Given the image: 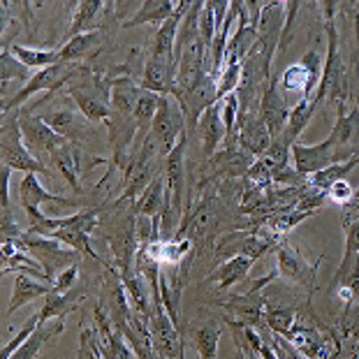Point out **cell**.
<instances>
[{
    "instance_id": "5b68a950",
    "label": "cell",
    "mask_w": 359,
    "mask_h": 359,
    "mask_svg": "<svg viewBox=\"0 0 359 359\" xmlns=\"http://www.w3.org/2000/svg\"><path fill=\"white\" fill-rule=\"evenodd\" d=\"M79 63H56L47 67V70H40L35 72L30 81H26L24 86L17 95L12 97V100L3 102V114L5 111H12V109H21V107L26 104V100H30L33 95L37 93H44L47 97H51L56 90H60L65 86V83H70L74 77L79 74Z\"/></svg>"
},
{
    "instance_id": "7dc6e473",
    "label": "cell",
    "mask_w": 359,
    "mask_h": 359,
    "mask_svg": "<svg viewBox=\"0 0 359 359\" xmlns=\"http://www.w3.org/2000/svg\"><path fill=\"white\" fill-rule=\"evenodd\" d=\"M348 206H350V209H353V211L357 213V216H359V204H355V202H353V204H348Z\"/></svg>"
},
{
    "instance_id": "7c38bea8",
    "label": "cell",
    "mask_w": 359,
    "mask_h": 359,
    "mask_svg": "<svg viewBox=\"0 0 359 359\" xmlns=\"http://www.w3.org/2000/svg\"><path fill=\"white\" fill-rule=\"evenodd\" d=\"M290 156L294 160V170L304 174V177H313V174L327 170L336 163H341L339 147H336V135L330 133V137L323 144H302L294 142L290 149Z\"/></svg>"
},
{
    "instance_id": "83f0119b",
    "label": "cell",
    "mask_w": 359,
    "mask_h": 359,
    "mask_svg": "<svg viewBox=\"0 0 359 359\" xmlns=\"http://www.w3.org/2000/svg\"><path fill=\"white\" fill-rule=\"evenodd\" d=\"M142 86L130 79V77H118L111 81L109 86V104L111 111H118L123 116H135V107H137V97H140Z\"/></svg>"
},
{
    "instance_id": "60d3db41",
    "label": "cell",
    "mask_w": 359,
    "mask_h": 359,
    "mask_svg": "<svg viewBox=\"0 0 359 359\" xmlns=\"http://www.w3.org/2000/svg\"><path fill=\"white\" fill-rule=\"evenodd\" d=\"M280 83L285 86L287 93H302V97H306V93H309V74L299 63L287 67V70L283 72ZM309 100H311V97H309Z\"/></svg>"
},
{
    "instance_id": "cb8c5ba5",
    "label": "cell",
    "mask_w": 359,
    "mask_h": 359,
    "mask_svg": "<svg viewBox=\"0 0 359 359\" xmlns=\"http://www.w3.org/2000/svg\"><path fill=\"white\" fill-rule=\"evenodd\" d=\"M83 299V287L79 285H74L72 290H67V292H51L44 297V306L40 311V320L42 323H49V320H63L67 313H72V311H77V306L81 304Z\"/></svg>"
},
{
    "instance_id": "4fadbf2b",
    "label": "cell",
    "mask_w": 359,
    "mask_h": 359,
    "mask_svg": "<svg viewBox=\"0 0 359 359\" xmlns=\"http://www.w3.org/2000/svg\"><path fill=\"white\" fill-rule=\"evenodd\" d=\"M49 158H51V163L58 170L60 177H63L67 183H70V188L77 195L83 193L81 179L86 177V174L93 170L95 165H102L104 163L102 158H93V160H88V163H86V154L81 151L79 144H72V142H63L58 149L51 151Z\"/></svg>"
},
{
    "instance_id": "836d02e7",
    "label": "cell",
    "mask_w": 359,
    "mask_h": 359,
    "mask_svg": "<svg viewBox=\"0 0 359 359\" xmlns=\"http://www.w3.org/2000/svg\"><path fill=\"white\" fill-rule=\"evenodd\" d=\"M10 49L28 70H47V67L58 63V49H35V47H19V44H10Z\"/></svg>"
},
{
    "instance_id": "484cf974",
    "label": "cell",
    "mask_w": 359,
    "mask_h": 359,
    "mask_svg": "<svg viewBox=\"0 0 359 359\" xmlns=\"http://www.w3.org/2000/svg\"><path fill=\"white\" fill-rule=\"evenodd\" d=\"M179 10V3L172 0H144L140 5V12H135L128 21H123V28H137L144 24H160L172 19Z\"/></svg>"
},
{
    "instance_id": "9a60e30c",
    "label": "cell",
    "mask_w": 359,
    "mask_h": 359,
    "mask_svg": "<svg viewBox=\"0 0 359 359\" xmlns=\"http://www.w3.org/2000/svg\"><path fill=\"white\" fill-rule=\"evenodd\" d=\"M40 118L72 144H81L93 137V123H88L81 111H74L70 107H51L40 114Z\"/></svg>"
},
{
    "instance_id": "ffe728a7",
    "label": "cell",
    "mask_w": 359,
    "mask_h": 359,
    "mask_svg": "<svg viewBox=\"0 0 359 359\" xmlns=\"http://www.w3.org/2000/svg\"><path fill=\"white\" fill-rule=\"evenodd\" d=\"M19 197L26 211H40L42 204H53L60 209H81V200H72V197L53 195L37 181V174H26L24 181L19 183Z\"/></svg>"
},
{
    "instance_id": "ab89813d",
    "label": "cell",
    "mask_w": 359,
    "mask_h": 359,
    "mask_svg": "<svg viewBox=\"0 0 359 359\" xmlns=\"http://www.w3.org/2000/svg\"><path fill=\"white\" fill-rule=\"evenodd\" d=\"M299 65L309 74V93H306V97H313V95H316L318 86H320V79H323V67H325L318 49H311L306 56L299 60Z\"/></svg>"
},
{
    "instance_id": "4dcf8cb0",
    "label": "cell",
    "mask_w": 359,
    "mask_h": 359,
    "mask_svg": "<svg viewBox=\"0 0 359 359\" xmlns=\"http://www.w3.org/2000/svg\"><path fill=\"white\" fill-rule=\"evenodd\" d=\"M100 40H102L100 30H90V33L72 37V40H67L63 47L58 49V63H79V60H83L97 47Z\"/></svg>"
},
{
    "instance_id": "b9f144b4",
    "label": "cell",
    "mask_w": 359,
    "mask_h": 359,
    "mask_svg": "<svg viewBox=\"0 0 359 359\" xmlns=\"http://www.w3.org/2000/svg\"><path fill=\"white\" fill-rule=\"evenodd\" d=\"M40 323H42V320H40V313H35L33 318H28V323L24 325V330H21V332H19L17 336H14V339L3 348V353H0V359H10L14 353H17V350L30 339V336H33V332L37 330V327H40Z\"/></svg>"
},
{
    "instance_id": "c3c4849f",
    "label": "cell",
    "mask_w": 359,
    "mask_h": 359,
    "mask_svg": "<svg viewBox=\"0 0 359 359\" xmlns=\"http://www.w3.org/2000/svg\"><path fill=\"white\" fill-rule=\"evenodd\" d=\"M236 359H250V357H248L246 353H243V350H239V357H236Z\"/></svg>"
},
{
    "instance_id": "52a82bcc",
    "label": "cell",
    "mask_w": 359,
    "mask_h": 359,
    "mask_svg": "<svg viewBox=\"0 0 359 359\" xmlns=\"http://www.w3.org/2000/svg\"><path fill=\"white\" fill-rule=\"evenodd\" d=\"M186 133L188 130H186V118H183L181 104L174 100L172 95H160L154 128H151V137L156 140L158 158L163 160V163Z\"/></svg>"
},
{
    "instance_id": "f907efd6",
    "label": "cell",
    "mask_w": 359,
    "mask_h": 359,
    "mask_svg": "<svg viewBox=\"0 0 359 359\" xmlns=\"http://www.w3.org/2000/svg\"><path fill=\"white\" fill-rule=\"evenodd\" d=\"M248 357H250V359H259L257 355H250V353H248Z\"/></svg>"
},
{
    "instance_id": "bcb514c9",
    "label": "cell",
    "mask_w": 359,
    "mask_h": 359,
    "mask_svg": "<svg viewBox=\"0 0 359 359\" xmlns=\"http://www.w3.org/2000/svg\"><path fill=\"white\" fill-rule=\"evenodd\" d=\"M10 177H12V167L3 165V170H0V188H3V193H0V197H3V211L12 209L10 204Z\"/></svg>"
},
{
    "instance_id": "9c48e42d",
    "label": "cell",
    "mask_w": 359,
    "mask_h": 359,
    "mask_svg": "<svg viewBox=\"0 0 359 359\" xmlns=\"http://www.w3.org/2000/svg\"><path fill=\"white\" fill-rule=\"evenodd\" d=\"M174 100L181 104L183 118H186V130L188 135H193L200 123L202 114L211 109L213 104H218V79L213 77L209 70H204L195 83L188 90H183L179 95H172Z\"/></svg>"
},
{
    "instance_id": "f35d334b",
    "label": "cell",
    "mask_w": 359,
    "mask_h": 359,
    "mask_svg": "<svg viewBox=\"0 0 359 359\" xmlns=\"http://www.w3.org/2000/svg\"><path fill=\"white\" fill-rule=\"evenodd\" d=\"M241 74H243L241 60H227L218 74V100H225L227 95L236 93V88L241 83Z\"/></svg>"
},
{
    "instance_id": "d6a6232c",
    "label": "cell",
    "mask_w": 359,
    "mask_h": 359,
    "mask_svg": "<svg viewBox=\"0 0 359 359\" xmlns=\"http://www.w3.org/2000/svg\"><path fill=\"white\" fill-rule=\"evenodd\" d=\"M297 313H299V306H278V304L269 302V304H266V311H264L266 330L285 339V336L292 332V327L297 323Z\"/></svg>"
},
{
    "instance_id": "d590c367",
    "label": "cell",
    "mask_w": 359,
    "mask_h": 359,
    "mask_svg": "<svg viewBox=\"0 0 359 359\" xmlns=\"http://www.w3.org/2000/svg\"><path fill=\"white\" fill-rule=\"evenodd\" d=\"M49 239H56V241L63 243V246H70L72 250H77V253L88 255L93 259H100V262H102V257L95 253L93 246H90V234H86L79 227V218H77V223H74V225L65 227V230H58L56 234H51Z\"/></svg>"
},
{
    "instance_id": "8992f818",
    "label": "cell",
    "mask_w": 359,
    "mask_h": 359,
    "mask_svg": "<svg viewBox=\"0 0 359 359\" xmlns=\"http://www.w3.org/2000/svg\"><path fill=\"white\" fill-rule=\"evenodd\" d=\"M283 241L285 239L266 234L264 230H259V227H253V230H232L230 234H223L216 241V250H213V255L223 257V262L234 257V255H246L255 262V259L266 255L269 250L278 248Z\"/></svg>"
},
{
    "instance_id": "681fc988",
    "label": "cell",
    "mask_w": 359,
    "mask_h": 359,
    "mask_svg": "<svg viewBox=\"0 0 359 359\" xmlns=\"http://www.w3.org/2000/svg\"><path fill=\"white\" fill-rule=\"evenodd\" d=\"M353 202H355V204H359V188L355 190V200H353Z\"/></svg>"
},
{
    "instance_id": "ee69618b",
    "label": "cell",
    "mask_w": 359,
    "mask_h": 359,
    "mask_svg": "<svg viewBox=\"0 0 359 359\" xmlns=\"http://www.w3.org/2000/svg\"><path fill=\"white\" fill-rule=\"evenodd\" d=\"M79 359H102L100 350L95 343V332L83 327L81 330V346H79Z\"/></svg>"
},
{
    "instance_id": "d6986e66",
    "label": "cell",
    "mask_w": 359,
    "mask_h": 359,
    "mask_svg": "<svg viewBox=\"0 0 359 359\" xmlns=\"http://www.w3.org/2000/svg\"><path fill=\"white\" fill-rule=\"evenodd\" d=\"M234 137L239 140V144L248 151L253 158L264 156V151L271 147V135L266 130L262 116H259V109H250L246 114H239V121H236V130Z\"/></svg>"
},
{
    "instance_id": "74e56055",
    "label": "cell",
    "mask_w": 359,
    "mask_h": 359,
    "mask_svg": "<svg viewBox=\"0 0 359 359\" xmlns=\"http://www.w3.org/2000/svg\"><path fill=\"white\" fill-rule=\"evenodd\" d=\"M30 70L21 63V60L14 56V53L10 49H3V56H0V79H3V93L7 88V83H10L12 79H19V81H30Z\"/></svg>"
},
{
    "instance_id": "603a6c76",
    "label": "cell",
    "mask_w": 359,
    "mask_h": 359,
    "mask_svg": "<svg viewBox=\"0 0 359 359\" xmlns=\"http://www.w3.org/2000/svg\"><path fill=\"white\" fill-rule=\"evenodd\" d=\"M197 133L202 140V154L206 158H213L220 147V142L225 140V126L223 116H220V104H213L211 109L202 114L200 123H197Z\"/></svg>"
},
{
    "instance_id": "277c9868",
    "label": "cell",
    "mask_w": 359,
    "mask_h": 359,
    "mask_svg": "<svg viewBox=\"0 0 359 359\" xmlns=\"http://www.w3.org/2000/svg\"><path fill=\"white\" fill-rule=\"evenodd\" d=\"M107 225H109V232H104V239L109 243V250L114 255L111 266L121 273V276L135 271V259H137V253H140L135 209H130L126 216L111 213V216L107 218Z\"/></svg>"
},
{
    "instance_id": "f1b7e54d",
    "label": "cell",
    "mask_w": 359,
    "mask_h": 359,
    "mask_svg": "<svg viewBox=\"0 0 359 359\" xmlns=\"http://www.w3.org/2000/svg\"><path fill=\"white\" fill-rule=\"evenodd\" d=\"M318 111V104L313 102V97H302L299 102L294 104V109H290V118L287 126L283 130V135L278 137V142L285 144L287 149H292V144L297 142V137L304 133V128L309 126V121L313 118V114Z\"/></svg>"
},
{
    "instance_id": "1f68e13d",
    "label": "cell",
    "mask_w": 359,
    "mask_h": 359,
    "mask_svg": "<svg viewBox=\"0 0 359 359\" xmlns=\"http://www.w3.org/2000/svg\"><path fill=\"white\" fill-rule=\"evenodd\" d=\"M63 330H65L63 320H58V323L53 325V327H47V323H40V327H37V330L33 332V336H30V339L10 359H35L37 355H40V350L47 346V341L56 339V336Z\"/></svg>"
},
{
    "instance_id": "30bf717a",
    "label": "cell",
    "mask_w": 359,
    "mask_h": 359,
    "mask_svg": "<svg viewBox=\"0 0 359 359\" xmlns=\"http://www.w3.org/2000/svg\"><path fill=\"white\" fill-rule=\"evenodd\" d=\"M323 264V257L318 262H309L292 243L283 241L276 248V271L278 278L292 283V285L302 287L306 292V299H311V294L316 292V280H318V269Z\"/></svg>"
},
{
    "instance_id": "3957f363",
    "label": "cell",
    "mask_w": 359,
    "mask_h": 359,
    "mask_svg": "<svg viewBox=\"0 0 359 359\" xmlns=\"http://www.w3.org/2000/svg\"><path fill=\"white\" fill-rule=\"evenodd\" d=\"M0 135H3L0 137V158H3V165L24 174H44V177H49L51 174L49 167H44V163H40L33 151L26 147L19 126V109L3 114V133Z\"/></svg>"
},
{
    "instance_id": "ac0fdd59",
    "label": "cell",
    "mask_w": 359,
    "mask_h": 359,
    "mask_svg": "<svg viewBox=\"0 0 359 359\" xmlns=\"http://www.w3.org/2000/svg\"><path fill=\"white\" fill-rule=\"evenodd\" d=\"M259 116H262L266 130H269L271 140H278L287 126V118H290L285 97L280 95V79L278 77L269 79L262 97H259Z\"/></svg>"
},
{
    "instance_id": "2e32d148",
    "label": "cell",
    "mask_w": 359,
    "mask_h": 359,
    "mask_svg": "<svg viewBox=\"0 0 359 359\" xmlns=\"http://www.w3.org/2000/svg\"><path fill=\"white\" fill-rule=\"evenodd\" d=\"M19 126H21V135H24L26 147L33 151V154H51L53 149H58L60 144L67 142L63 140L56 130H51L44 121L40 118V114H33L28 107H21L19 109Z\"/></svg>"
},
{
    "instance_id": "f6af8a7d",
    "label": "cell",
    "mask_w": 359,
    "mask_h": 359,
    "mask_svg": "<svg viewBox=\"0 0 359 359\" xmlns=\"http://www.w3.org/2000/svg\"><path fill=\"white\" fill-rule=\"evenodd\" d=\"M327 195H330V200L334 204H341V206L353 204V200H355V190L350 188L348 181H336L334 186L327 190Z\"/></svg>"
},
{
    "instance_id": "6da1fadb",
    "label": "cell",
    "mask_w": 359,
    "mask_h": 359,
    "mask_svg": "<svg viewBox=\"0 0 359 359\" xmlns=\"http://www.w3.org/2000/svg\"><path fill=\"white\" fill-rule=\"evenodd\" d=\"M323 7V17H325V35H327V58L323 67V79L320 86L313 95V102L318 107L325 100L343 104L348 97V70H346V60L341 53V35L336 28V12H339L341 3H327L320 5Z\"/></svg>"
},
{
    "instance_id": "5bb4252c",
    "label": "cell",
    "mask_w": 359,
    "mask_h": 359,
    "mask_svg": "<svg viewBox=\"0 0 359 359\" xmlns=\"http://www.w3.org/2000/svg\"><path fill=\"white\" fill-rule=\"evenodd\" d=\"M186 149H188V133L181 137L172 154L165 158L163 174L167 179V190L172 193V211L179 220L186 213Z\"/></svg>"
},
{
    "instance_id": "e0dca14e",
    "label": "cell",
    "mask_w": 359,
    "mask_h": 359,
    "mask_svg": "<svg viewBox=\"0 0 359 359\" xmlns=\"http://www.w3.org/2000/svg\"><path fill=\"white\" fill-rule=\"evenodd\" d=\"M93 318H95V323H93L95 343H97V350H100L102 359H133V348L128 346L123 334L114 327L111 318L107 316V311L102 306H97Z\"/></svg>"
},
{
    "instance_id": "7bdbcfd3",
    "label": "cell",
    "mask_w": 359,
    "mask_h": 359,
    "mask_svg": "<svg viewBox=\"0 0 359 359\" xmlns=\"http://www.w3.org/2000/svg\"><path fill=\"white\" fill-rule=\"evenodd\" d=\"M79 280V264H72L67 266L65 271H60L56 278H53V292H67V290H72L74 285H77Z\"/></svg>"
},
{
    "instance_id": "8d00e7d4",
    "label": "cell",
    "mask_w": 359,
    "mask_h": 359,
    "mask_svg": "<svg viewBox=\"0 0 359 359\" xmlns=\"http://www.w3.org/2000/svg\"><path fill=\"white\" fill-rule=\"evenodd\" d=\"M104 3L100 0H83V3L77 5V10H74V17H72V24H70V30H67V40H72V37L77 35H83V33H90V28H93V19L97 17V12H102Z\"/></svg>"
},
{
    "instance_id": "f546056e",
    "label": "cell",
    "mask_w": 359,
    "mask_h": 359,
    "mask_svg": "<svg viewBox=\"0 0 359 359\" xmlns=\"http://www.w3.org/2000/svg\"><path fill=\"white\" fill-rule=\"evenodd\" d=\"M165 195H167V179H165V174L160 172L158 177L151 181V186L140 195V200L135 202V213L142 218L160 216V213H163Z\"/></svg>"
},
{
    "instance_id": "ba28073f",
    "label": "cell",
    "mask_w": 359,
    "mask_h": 359,
    "mask_svg": "<svg viewBox=\"0 0 359 359\" xmlns=\"http://www.w3.org/2000/svg\"><path fill=\"white\" fill-rule=\"evenodd\" d=\"M151 334H154L158 359H183L181 330L174 325L163 299H160V287L151 290Z\"/></svg>"
},
{
    "instance_id": "44dd1931",
    "label": "cell",
    "mask_w": 359,
    "mask_h": 359,
    "mask_svg": "<svg viewBox=\"0 0 359 359\" xmlns=\"http://www.w3.org/2000/svg\"><path fill=\"white\" fill-rule=\"evenodd\" d=\"M177 70H179V65L174 58L151 56L147 60V65H144L140 86L144 90H151V93H158V95H172L174 81H177Z\"/></svg>"
},
{
    "instance_id": "7402d4cb",
    "label": "cell",
    "mask_w": 359,
    "mask_h": 359,
    "mask_svg": "<svg viewBox=\"0 0 359 359\" xmlns=\"http://www.w3.org/2000/svg\"><path fill=\"white\" fill-rule=\"evenodd\" d=\"M51 290H53L51 283L37 280L33 276H28V273H19L17 280H14V292H12V299H10V306H7V313H5L7 320H10L21 306L40 299V297H47Z\"/></svg>"
},
{
    "instance_id": "e575fe53",
    "label": "cell",
    "mask_w": 359,
    "mask_h": 359,
    "mask_svg": "<svg viewBox=\"0 0 359 359\" xmlns=\"http://www.w3.org/2000/svg\"><path fill=\"white\" fill-rule=\"evenodd\" d=\"M193 343L200 359H218L220 327L216 323H204L193 330Z\"/></svg>"
},
{
    "instance_id": "4316f807",
    "label": "cell",
    "mask_w": 359,
    "mask_h": 359,
    "mask_svg": "<svg viewBox=\"0 0 359 359\" xmlns=\"http://www.w3.org/2000/svg\"><path fill=\"white\" fill-rule=\"evenodd\" d=\"M311 216H313V213L299 211L297 206H292V209H280V211L269 213V216L259 220L255 227H259V230H264L266 234H271V236H280V239H285V234L290 230H294L297 225L304 223V220L311 218Z\"/></svg>"
},
{
    "instance_id": "8fae6325",
    "label": "cell",
    "mask_w": 359,
    "mask_h": 359,
    "mask_svg": "<svg viewBox=\"0 0 359 359\" xmlns=\"http://www.w3.org/2000/svg\"><path fill=\"white\" fill-rule=\"evenodd\" d=\"M21 243H24V248L40 262L49 283H53V278H56L60 271H65L67 266L77 264V259L81 257V253H77V250L63 248L60 241L49 239V236H37V234L26 232L21 236Z\"/></svg>"
},
{
    "instance_id": "d4e9b609",
    "label": "cell",
    "mask_w": 359,
    "mask_h": 359,
    "mask_svg": "<svg viewBox=\"0 0 359 359\" xmlns=\"http://www.w3.org/2000/svg\"><path fill=\"white\" fill-rule=\"evenodd\" d=\"M250 269H253V259L246 255H234L230 259H225V262H220L218 269L211 271L209 276H206V280H216L218 283L216 287L220 292H225V290L234 287L236 283L246 280Z\"/></svg>"
},
{
    "instance_id": "7a4b0ae2",
    "label": "cell",
    "mask_w": 359,
    "mask_h": 359,
    "mask_svg": "<svg viewBox=\"0 0 359 359\" xmlns=\"http://www.w3.org/2000/svg\"><path fill=\"white\" fill-rule=\"evenodd\" d=\"M278 278V271L273 269L271 273H266L259 280H253L248 287V292L243 294H230L227 299H223L218 306H223L230 316H227V323L236 325V327H250V330H262L264 325V311L269 299L262 294V290Z\"/></svg>"
}]
</instances>
